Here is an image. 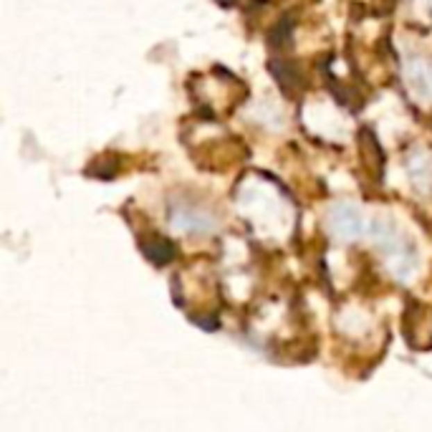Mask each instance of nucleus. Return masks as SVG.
I'll return each instance as SVG.
<instances>
[{"label": "nucleus", "instance_id": "obj_1", "mask_svg": "<svg viewBox=\"0 0 432 432\" xmlns=\"http://www.w3.org/2000/svg\"><path fill=\"white\" fill-rule=\"evenodd\" d=\"M140 248H142V253H144V258L152 260L154 265H167L169 260L177 256L174 245L169 243L167 238H149V240H142Z\"/></svg>", "mask_w": 432, "mask_h": 432}, {"label": "nucleus", "instance_id": "obj_2", "mask_svg": "<svg viewBox=\"0 0 432 432\" xmlns=\"http://www.w3.org/2000/svg\"><path fill=\"white\" fill-rule=\"evenodd\" d=\"M331 228L344 238H354L362 231V217L354 208H336L331 215Z\"/></svg>", "mask_w": 432, "mask_h": 432}, {"label": "nucleus", "instance_id": "obj_3", "mask_svg": "<svg viewBox=\"0 0 432 432\" xmlns=\"http://www.w3.org/2000/svg\"><path fill=\"white\" fill-rule=\"evenodd\" d=\"M268 69H271L273 78L279 81L281 86L286 91H293V89H299L301 84V71L296 69V63L286 61V58H273L271 63H268Z\"/></svg>", "mask_w": 432, "mask_h": 432}, {"label": "nucleus", "instance_id": "obj_4", "mask_svg": "<svg viewBox=\"0 0 432 432\" xmlns=\"http://www.w3.org/2000/svg\"><path fill=\"white\" fill-rule=\"evenodd\" d=\"M291 35H293V18L291 15H283L271 28V33H268V43H271L273 49H283V46L291 43Z\"/></svg>", "mask_w": 432, "mask_h": 432}, {"label": "nucleus", "instance_id": "obj_5", "mask_svg": "<svg viewBox=\"0 0 432 432\" xmlns=\"http://www.w3.org/2000/svg\"><path fill=\"white\" fill-rule=\"evenodd\" d=\"M197 324H200L202 329H208V331H215L217 329V319L215 316H208V319H195Z\"/></svg>", "mask_w": 432, "mask_h": 432}, {"label": "nucleus", "instance_id": "obj_6", "mask_svg": "<svg viewBox=\"0 0 432 432\" xmlns=\"http://www.w3.org/2000/svg\"><path fill=\"white\" fill-rule=\"evenodd\" d=\"M217 3H220V6H223V8H231L233 3H235V0H217Z\"/></svg>", "mask_w": 432, "mask_h": 432}]
</instances>
